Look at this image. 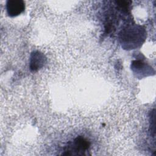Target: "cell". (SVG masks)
<instances>
[{"label":"cell","mask_w":156,"mask_h":156,"mask_svg":"<svg viewBox=\"0 0 156 156\" xmlns=\"http://www.w3.org/2000/svg\"><path fill=\"white\" fill-rule=\"evenodd\" d=\"M90 146L88 140L83 136L76 137L73 141H69L65 148L64 155H85Z\"/></svg>","instance_id":"6da1fadb"},{"label":"cell","mask_w":156,"mask_h":156,"mask_svg":"<svg viewBox=\"0 0 156 156\" xmlns=\"http://www.w3.org/2000/svg\"><path fill=\"white\" fill-rule=\"evenodd\" d=\"M6 9L10 16H16L24 10L25 4L22 0H9L6 3Z\"/></svg>","instance_id":"7a4b0ae2"},{"label":"cell","mask_w":156,"mask_h":156,"mask_svg":"<svg viewBox=\"0 0 156 156\" xmlns=\"http://www.w3.org/2000/svg\"><path fill=\"white\" fill-rule=\"evenodd\" d=\"M44 56L42 53L35 52L32 54L30 57V69L32 71H37L40 69L44 63Z\"/></svg>","instance_id":"3957f363"},{"label":"cell","mask_w":156,"mask_h":156,"mask_svg":"<svg viewBox=\"0 0 156 156\" xmlns=\"http://www.w3.org/2000/svg\"><path fill=\"white\" fill-rule=\"evenodd\" d=\"M116 3L118 4V5L123 10L127 9L129 5H130V1H116Z\"/></svg>","instance_id":"277c9868"}]
</instances>
